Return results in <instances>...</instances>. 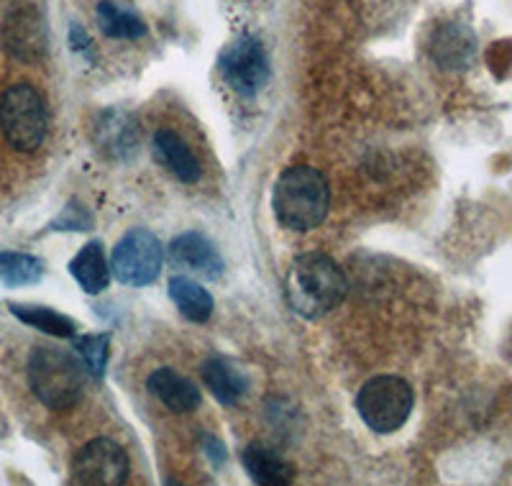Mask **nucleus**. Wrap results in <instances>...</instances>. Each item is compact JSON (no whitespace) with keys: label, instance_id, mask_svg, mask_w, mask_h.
Segmentation results:
<instances>
[{"label":"nucleus","instance_id":"obj_16","mask_svg":"<svg viewBox=\"0 0 512 486\" xmlns=\"http://www.w3.org/2000/svg\"><path fill=\"white\" fill-rule=\"evenodd\" d=\"M8 47L21 59H36L44 49V31L29 8L13 13L8 21Z\"/></svg>","mask_w":512,"mask_h":486},{"label":"nucleus","instance_id":"obj_2","mask_svg":"<svg viewBox=\"0 0 512 486\" xmlns=\"http://www.w3.org/2000/svg\"><path fill=\"white\" fill-rule=\"evenodd\" d=\"M272 208L287 231H313L326 220L328 208H331V190H328L326 177L305 164L285 169L274 185Z\"/></svg>","mask_w":512,"mask_h":486},{"label":"nucleus","instance_id":"obj_5","mask_svg":"<svg viewBox=\"0 0 512 486\" xmlns=\"http://www.w3.org/2000/svg\"><path fill=\"white\" fill-rule=\"evenodd\" d=\"M415 405L413 387L402 377H374L361 387L356 410L374 433H395L408 423Z\"/></svg>","mask_w":512,"mask_h":486},{"label":"nucleus","instance_id":"obj_19","mask_svg":"<svg viewBox=\"0 0 512 486\" xmlns=\"http://www.w3.org/2000/svg\"><path fill=\"white\" fill-rule=\"evenodd\" d=\"M98 24L105 36L111 39H141L146 34V26L136 13L116 6L111 0H103L98 6Z\"/></svg>","mask_w":512,"mask_h":486},{"label":"nucleus","instance_id":"obj_17","mask_svg":"<svg viewBox=\"0 0 512 486\" xmlns=\"http://www.w3.org/2000/svg\"><path fill=\"white\" fill-rule=\"evenodd\" d=\"M169 295L175 300L177 310L192 323H205L213 315V297L203 290L198 282L187 277H172L169 282Z\"/></svg>","mask_w":512,"mask_h":486},{"label":"nucleus","instance_id":"obj_18","mask_svg":"<svg viewBox=\"0 0 512 486\" xmlns=\"http://www.w3.org/2000/svg\"><path fill=\"white\" fill-rule=\"evenodd\" d=\"M11 313L16 315L21 323L31 325V328L47 333L54 338H75L77 323L67 315L57 313L52 307H31V305H11Z\"/></svg>","mask_w":512,"mask_h":486},{"label":"nucleus","instance_id":"obj_14","mask_svg":"<svg viewBox=\"0 0 512 486\" xmlns=\"http://www.w3.org/2000/svg\"><path fill=\"white\" fill-rule=\"evenodd\" d=\"M70 274L77 279L82 290L90 292V295H98L103 292L108 284H111V269L105 264L103 246L98 241L88 243L80 254L72 259Z\"/></svg>","mask_w":512,"mask_h":486},{"label":"nucleus","instance_id":"obj_21","mask_svg":"<svg viewBox=\"0 0 512 486\" xmlns=\"http://www.w3.org/2000/svg\"><path fill=\"white\" fill-rule=\"evenodd\" d=\"M77 351H80V359L85 364V369L93 374V377H103L105 364H108V353H111V341L108 336H85L75 341Z\"/></svg>","mask_w":512,"mask_h":486},{"label":"nucleus","instance_id":"obj_6","mask_svg":"<svg viewBox=\"0 0 512 486\" xmlns=\"http://www.w3.org/2000/svg\"><path fill=\"white\" fill-rule=\"evenodd\" d=\"M113 274L128 287H146L159 277L162 246L159 238L146 228H131L113 249Z\"/></svg>","mask_w":512,"mask_h":486},{"label":"nucleus","instance_id":"obj_20","mask_svg":"<svg viewBox=\"0 0 512 486\" xmlns=\"http://www.w3.org/2000/svg\"><path fill=\"white\" fill-rule=\"evenodd\" d=\"M44 264L36 256L18 254V251H3L0 254V284L6 287H29L41 282Z\"/></svg>","mask_w":512,"mask_h":486},{"label":"nucleus","instance_id":"obj_1","mask_svg":"<svg viewBox=\"0 0 512 486\" xmlns=\"http://www.w3.org/2000/svg\"><path fill=\"white\" fill-rule=\"evenodd\" d=\"M349 282L336 261L326 254H303L292 261L287 274L285 295L297 315L318 320L344 302Z\"/></svg>","mask_w":512,"mask_h":486},{"label":"nucleus","instance_id":"obj_3","mask_svg":"<svg viewBox=\"0 0 512 486\" xmlns=\"http://www.w3.org/2000/svg\"><path fill=\"white\" fill-rule=\"evenodd\" d=\"M29 384L41 405L49 410H70L85 389V364L70 351L39 346L29 356Z\"/></svg>","mask_w":512,"mask_h":486},{"label":"nucleus","instance_id":"obj_8","mask_svg":"<svg viewBox=\"0 0 512 486\" xmlns=\"http://www.w3.org/2000/svg\"><path fill=\"white\" fill-rule=\"evenodd\" d=\"M221 75L239 95H256L269 80V62L262 44L241 36L221 54Z\"/></svg>","mask_w":512,"mask_h":486},{"label":"nucleus","instance_id":"obj_9","mask_svg":"<svg viewBox=\"0 0 512 486\" xmlns=\"http://www.w3.org/2000/svg\"><path fill=\"white\" fill-rule=\"evenodd\" d=\"M169 261L177 269L198 274L205 279H218L223 274V259L216 243L203 233H182L169 246Z\"/></svg>","mask_w":512,"mask_h":486},{"label":"nucleus","instance_id":"obj_10","mask_svg":"<svg viewBox=\"0 0 512 486\" xmlns=\"http://www.w3.org/2000/svg\"><path fill=\"white\" fill-rule=\"evenodd\" d=\"M149 392L164 402L172 412H192L200 405V389L192 379L182 377L175 369H157L146 379Z\"/></svg>","mask_w":512,"mask_h":486},{"label":"nucleus","instance_id":"obj_11","mask_svg":"<svg viewBox=\"0 0 512 486\" xmlns=\"http://www.w3.org/2000/svg\"><path fill=\"white\" fill-rule=\"evenodd\" d=\"M154 157L169 174H175L177 180L187 182V185L198 182L200 174H203L190 146L172 131H157L154 134Z\"/></svg>","mask_w":512,"mask_h":486},{"label":"nucleus","instance_id":"obj_7","mask_svg":"<svg viewBox=\"0 0 512 486\" xmlns=\"http://www.w3.org/2000/svg\"><path fill=\"white\" fill-rule=\"evenodd\" d=\"M126 479L128 456L111 438L90 440L72 463V481L80 486H121Z\"/></svg>","mask_w":512,"mask_h":486},{"label":"nucleus","instance_id":"obj_13","mask_svg":"<svg viewBox=\"0 0 512 486\" xmlns=\"http://www.w3.org/2000/svg\"><path fill=\"white\" fill-rule=\"evenodd\" d=\"M203 379L210 392H213V397L223 402V405H236L246 394V389H249L244 371L236 369L231 361L218 359V356L203 364Z\"/></svg>","mask_w":512,"mask_h":486},{"label":"nucleus","instance_id":"obj_12","mask_svg":"<svg viewBox=\"0 0 512 486\" xmlns=\"http://www.w3.org/2000/svg\"><path fill=\"white\" fill-rule=\"evenodd\" d=\"M244 469L254 484L262 486H287L295 481V469L292 463L285 461L277 451L254 443L244 451Z\"/></svg>","mask_w":512,"mask_h":486},{"label":"nucleus","instance_id":"obj_4","mask_svg":"<svg viewBox=\"0 0 512 486\" xmlns=\"http://www.w3.org/2000/svg\"><path fill=\"white\" fill-rule=\"evenodd\" d=\"M0 131L16 151H36L47 139V108L26 82L8 87L0 98Z\"/></svg>","mask_w":512,"mask_h":486},{"label":"nucleus","instance_id":"obj_15","mask_svg":"<svg viewBox=\"0 0 512 486\" xmlns=\"http://www.w3.org/2000/svg\"><path fill=\"white\" fill-rule=\"evenodd\" d=\"M433 57L438 59L441 67L461 70L474 57V36L461 26H446L438 31L436 41H433Z\"/></svg>","mask_w":512,"mask_h":486}]
</instances>
